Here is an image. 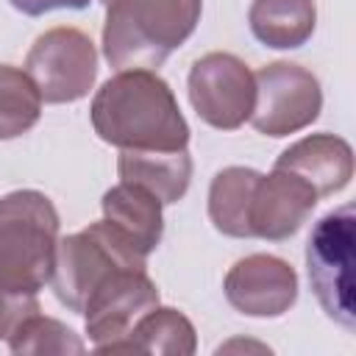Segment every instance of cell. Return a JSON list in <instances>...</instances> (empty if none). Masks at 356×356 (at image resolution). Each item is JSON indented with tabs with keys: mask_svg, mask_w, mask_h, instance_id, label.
I'll list each match as a JSON object with an SVG mask.
<instances>
[{
	"mask_svg": "<svg viewBox=\"0 0 356 356\" xmlns=\"http://www.w3.org/2000/svg\"><path fill=\"white\" fill-rule=\"evenodd\" d=\"M275 167L289 170L312 184L317 197L334 195L348 186L353 178V150L342 136L334 134H314L295 145H289Z\"/></svg>",
	"mask_w": 356,
	"mask_h": 356,
	"instance_id": "obj_12",
	"label": "cell"
},
{
	"mask_svg": "<svg viewBox=\"0 0 356 356\" xmlns=\"http://www.w3.org/2000/svg\"><path fill=\"white\" fill-rule=\"evenodd\" d=\"M103 353H164L189 356L195 353V328L178 309H147L131 331L111 342Z\"/></svg>",
	"mask_w": 356,
	"mask_h": 356,
	"instance_id": "obj_15",
	"label": "cell"
},
{
	"mask_svg": "<svg viewBox=\"0 0 356 356\" xmlns=\"http://www.w3.org/2000/svg\"><path fill=\"white\" fill-rule=\"evenodd\" d=\"M122 181L153 192L161 203H178L192 178V159L184 150H122L117 161Z\"/></svg>",
	"mask_w": 356,
	"mask_h": 356,
	"instance_id": "obj_14",
	"label": "cell"
},
{
	"mask_svg": "<svg viewBox=\"0 0 356 356\" xmlns=\"http://www.w3.org/2000/svg\"><path fill=\"white\" fill-rule=\"evenodd\" d=\"M42 97L25 70L0 64V139H14L39 122Z\"/></svg>",
	"mask_w": 356,
	"mask_h": 356,
	"instance_id": "obj_18",
	"label": "cell"
},
{
	"mask_svg": "<svg viewBox=\"0 0 356 356\" xmlns=\"http://www.w3.org/2000/svg\"><path fill=\"white\" fill-rule=\"evenodd\" d=\"M248 22L261 44L292 50L314 33L317 8L314 0H253Z\"/></svg>",
	"mask_w": 356,
	"mask_h": 356,
	"instance_id": "obj_16",
	"label": "cell"
},
{
	"mask_svg": "<svg viewBox=\"0 0 356 356\" xmlns=\"http://www.w3.org/2000/svg\"><path fill=\"white\" fill-rule=\"evenodd\" d=\"M353 239H356V211L342 206L328 211L309 234L306 267L312 289L323 312L342 328L356 325L353 306Z\"/></svg>",
	"mask_w": 356,
	"mask_h": 356,
	"instance_id": "obj_5",
	"label": "cell"
},
{
	"mask_svg": "<svg viewBox=\"0 0 356 356\" xmlns=\"http://www.w3.org/2000/svg\"><path fill=\"white\" fill-rule=\"evenodd\" d=\"M161 200L128 181H120L103 195V217L111 222L142 256L156 250L164 234V220H161Z\"/></svg>",
	"mask_w": 356,
	"mask_h": 356,
	"instance_id": "obj_13",
	"label": "cell"
},
{
	"mask_svg": "<svg viewBox=\"0 0 356 356\" xmlns=\"http://www.w3.org/2000/svg\"><path fill=\"white\" fill-rule=\"evenodd\" d=\"M153 306H159V289L145 267H122L106 275L92 289L81 312L95 350L103 353L111 342L122 339L131 325Z\"/></svg>",
	"mask_w": 356,
	"mask_h": 356,
	"instance_id": "obj_9",
	"label": "cell"
},
{
	"mask_svg": "<svg viewBox=\"0 0 356 356\" xmlns=\"http://www.w3.org/2000/svg\"><path fill=\"white\" fill-rule=\"evenodd\" d=\"M8 348L14 353H83V342L72 328L53 317H42L39 312L8 337Z\"/></svg>",
	"mask_w": 356,
	"mask_h": 356,
	"instance_id": "obj_19",
	"label": "cell"
},
{
	"mask_svg": "<svg viewBox=\"0 0 356 356\" xmlns=\"http://www.w3.org/2000/svg\"><path fill=\"white\" fill-rule=\"evenodd\" d=\"M203 0H106L103 56L117 70H153L197 28Z\"/></svg>",
	"mask_w": 356,
	"mask_h": 356,
	"instance_id": "obj_2",
	"label": "cell"
},
{
	"mask_svg": "<svg viewBox=\"0 0 356 356\" xmlns=\"http://www.w3.org/2000/svg\"><path fill=\"white\" fill-rule=\"evenodd\" d=\"M317 200L320 197L309 181H303L289 170L273 167V172L259 175L253 186L250 211H248L250 236H261L273 242L292 236L309 220Z\"/></svg>",
	"mask_w": 356,
	"mask_h": 356,
	"instance_id": "obj_11",
	"label": "cell"
},
{
	"mask_svg": "<svg viewBox=\"0 0 356 356\" xmlns=\"http://www.w3.org/2000/svg\"><path fill=\"white\" fill-rule=\"evenodd\" d=\"M145 259L111 222L100 220L58 242L50 284L70 312H83L86 298L106 275L122 267H145Z\"/></svg>",
	"mask_w": 356,
	"mask_h": 356,
	"instance_id": "obj_4",
	"label": "cell"
},
{
	"mask_svg": "<svg viewBox=\"0 0 356 356\" xmlns=\"http://www.w3.org/2000/svg\"><path fill=\"white\" fill-rule=\"evenodd\" d=\"M95 134L122 150H184L189 125L164 78L153 70H120L92 100Z\"/></svg>",
	"mask_w": 356,
	"mask_h": 356,
	"instance_id": "obj_1",
	"label": "cell"
},
{
	"mask_svg": "<svg viewBox=\"0 0 356 356\" xmlns=\"http://www.w3.org/2000/svg\"><path fill=\"white\" fill-rule=\"evenodd\" d=\"M189 100L211 128L234 131L250 120L256 100L253 72L231 53H206L189 70Z\"/></svg>",
	"mask_w": 356,
	"mask_h": 356,
	"instance_id": "obj_8",
	"label": "cell"
},
{
	"mask_svg": "<svg viewBox=\"0 0 356 356\" xmlns=\"http://www.w3.org/2000/svg\"><path fill=\"white\" fill-rule=\"evenodd\" d=\"M103 3H106V0H103Z\"/></svg>",
	"mask_w": 356,
	"mask_h": 356,
	"instance_id": "obj_22",
	"label": "cell"
},
{
	"mask_svg": "<svg viewBox=\"0 0 356 356\" xmlns=\"http://www.w3.org/2000/svg\"><path fill=\"white\" fill-rule=\"evenodd\" d=\"M222 289L228 303L248 317H281L298 298V275L284 259L253 253L228 270Z\"/></svg>",
	"mask_w": 356,
	"mask_h": 356,
	"instance_id": "obj_10",
	"label": "cell"
},
{
	"mask_svg": "<svg viewBox=\"0 0 356 356\" xmlns=\"http://www.w3.org/2000/svg\"><path fill=\"white\" fill-rule=\"evenodd\" d=\"M259 175L261 172L250 167H225L222 172L214 175L209 189V217L220 234L236 239L250 236L248 211Z\"/></svg>",
	"mask_w": 356,
	"mask_h": 356,
	"instance_id": "obj_17",
	"label": "cell"
},
{
	"mask_svg": "<svg viewBox=\"0 0 356 356\" xmlns=\"http://www.w3.org/2000/svg\"><path fill=\"white\" fill-rule=\"evenodd\" d=\"M36 312H39L36 292H17L0 284V339H8Z\"/></svg>",
	"mask_w": 356,
	"mask_h": 356,
	"instance_id": "obj_20",
	"label": "cell"
},
{
	"mask_svg": "<svg viewBox=\"0 0 356 356\" xmlns=\"http://www.w3.org/2000/svg\"><path fill=\"white\" fill-rule=\"evenodd\" d=\"M256 100L250 111V122L259 134L267 136H289L303 131L320 117L323 92L320 81L300 64L273 61L261 67L256 75Z\"/></svg>",
	"mask_w": 356,
	"mask_h": 356,
	"instance_id": "obj_7",
	"label": "cell"
},
{
	"mask_svg": "<svg viewBox=\"0 0 356 356\" xmlns=\"http://www.w3.org/2000/svg\"><path fill=\"white\" fill-rule=\"evenodd\" d=\"M58 211L36 189L0 197V284L17 292H39L56 267Z\"/></svg>",
	"mask_w": 356,
	"mask_h": 356,
	"instance_id": "obj_3",
	"label": "cell"
},
{
	"mask_svg": "<svg viewBox=\"0 0 356 356\" xmlns=\"http://www.w3.org/2000/svg\"><path fill=\"white\" fill-rule=\"evenodd\" d=\"M11 6L28 17H39L53 8H86L89 0H11Z\"/></svg>",
	"mask_w": 356,
	"mask_h": 356,
	"instance_id": "obj_21",
	"label": "cell"
},
{
	"mask_svg": "<svg viewBox=\"0 0 356 356\" xmlns=\"http://www.w3.org/2000/svg\"><path fill=\"white\" fill-rule=\"evenodd\" d=\"M25 72L44 103H72L95 83L97 50L78 28H50L28 50Z\"/></svg>",
	"mask_w": 356,
	"mask_h": 356,
	"instance_id": "obj_6",
	"label": "cell"
}]
</instances>
